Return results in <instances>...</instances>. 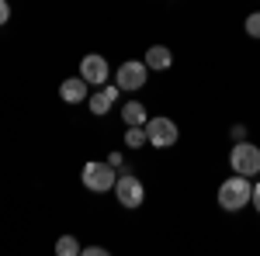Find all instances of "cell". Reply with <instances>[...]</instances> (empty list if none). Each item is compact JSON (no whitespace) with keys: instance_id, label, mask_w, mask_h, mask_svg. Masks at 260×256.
Wrapping results in <instances>:
<instances>
[{"instance_id":"cell-1","label":"cell","mask_w":260,"mask_h":256,"mask_svg":"<svg viewBox=\"0 0 260 256\" xmlns=\"http://www.w3.org/2000/svg\"><path fill=\"white\" fill-rule=\"evenodd\" d=\"M253 197V180L236 173V177L222 180L219 184V208L222 211H243Z\"/></svg>"},{"instance_id":"cell-2","label":"cell","mask_w":260,"mask_h":256,"mask_svg":"<svg viewBox=\"0 0 260 256\" xmlns=\"http://www.w3.org/2000/svg\"><path fill=\"white\" fill-rule=\"evenodd\" d=\"M80 180H83L87 191H94V194H108V191H115L118 170H115L108 159H90V163H83Z\"/></svg>"},{"instance_id":"cell-3","label":"cell","mask_w":260,"mask_h":256,"mask_svg":"<svg viewBox=\"0 0 260 256\" xmlns=\"http://www.w3.org/2000/svg\"><path fill=\"white\" fill-rule=\"evenodd\" d=\"M229 166H233V173H243V177H260V145L246 142V138L233 142Z\"/></svg>"},{"instance_id":"cell-4","label":"cell","mask_w":260,"mask_h":256,"mask_svg":"<svg viewBox=\"0 0 260 256\" xmlns=\"http://www.w3.org/2000/svg\"><path fill=\"white\" fill-rule=\"evenodd\" d=\"M146 135H149V145H153V149H170V145H177L180 128H177V121H174V118L160 115V118L146 121Z\"/></svg>"},{"instance_id":"cell-5","label":"cell","mask_w":260,"mask_h":256,"mask_svg":"<svg viewBox=\"0 0 260 256\" xmlns=\"http://www.w3.org/2000/svg\"><path fill=\"white\" fill-rule=\"evenodd\" d=\"M146 80H149V66L142 59H125L115 69V83H118L125 94H136V90H142L146 87Z\"/></svg>"},{"instance_id":"cell-6","label":"cell","mask_w":260,"mask_h":256,"mask_svg":"<svg viewBox=\"0 0 260 256\" xmlns=\"http://www.w3.org/2000/svg\"><path fill=\"white\" fill-rule=\"evenodd\" d=\"M115 197H118L121 208L136 211L142 201H146V187H142V180L132 177V173H118V180H115Z\"/></svg>"},{"instance_id":"cell-7","label":"cell","mask_w":260,"mask_h":256,"mask_svg":"<svg viewBox=\"0 0 260 256\" xmlns=\"http://www.w3.org/2000/svg\"><path fill=\"white\" fill-rule=\"evenodd\" d=\"M118 94H121L118 83H115V87H111V83H104V87H94V94L87 97V107H90V115H94V118H104V115L115 107Z\"/></svg>"},{"instance_id":"cell-8","label":"cell","mask_w":260,"mask_h":256,"mask_svg":"<svg viewBox=\"0 0 260 256\" xmlns=\"http://www.w3.org/2000/svg\"><path fill=\"white\" fill-rule=\"evenodd\" d=\"M80 77L90 83V87H104L108 77H111V69H108V59L98 56V52H90V56H83L80 59Z\"/></svg>"},{"instance_id":"cell-9","label":"cell","mask_w":260,"mask_h":256,"mask_svg":"<svg viewBox=\"0 0 260 256\" xmlns=\"http://www.w3.org/2000/svg\"><path fill=\"white\" fill-rule=\"evenodd\" d=\"M90 90H94V87H90L80 73H77V77H66L59 83V97L66 100V104H83V100L90 97Z\"/></svg>"},{"instance_id":"cell-10","label":"cell","mask_w":260,"mask_h":256,"mask_svg":"<svg viewBox=\"0 0 260 256\" xmlns=\"http://www.w3.org/2000/svg\"><path fill=\"white\" fill-rule=\"evenodd\" d=\"M142 62H146L153 73H167V69L174 66V52H170L167 45H149L146 56H142Z\"/></svg>"},{"instance_id":"cell-11","label":"cell","mask_w":260,"mask_h":256,"mask_svg":"<svg viewBox=\"0 0 260 256\" xmlns=\"http://www.w3.org/2000/svg\"><path fill=\"white\" fill-rule=\"evenodd\" d=\"M121 121H125V125H146V121H149L146 104H142V100H125V104H121Z\"/></svg>"},{"instance_id":"cell-12","label":"cell","mask_w":260,"mask_h":256,"mask_svg":"<svg viewBox=\"0 0 260 256\" xmlns=\"http://www.w3.org/2000/svg\"><path fill=\"white\" fill-rule=\"evenodd\" d=\"M142 145H149L146 125H125V149H142Z\"/></svg>"},{"instance_id":"cell-13","label":"cell","mask_w":260,"mask_h":256,"mask_svg":"<svg viewBox=\"0 0 260 256\" xmlns=\"http://www.w3.org/2000/svg\"><path fill=\"white\" fill-rule=\"evenodd\" d=\"M80 249H83V246H80L73 236H62L59 242H56V253H59V256H77Z\"/></svg>"},{"instance_id":"cell-14","label":"cell","mask_w":260,"mask_h":256,"mask_svg":"<svg viewBox=\"0 0 260 256\" xmlns=\"http://www.w3.org/2000/svg\"><path fill=\"white\" fill-rule=\"evenodd\" d=\"M243 28H246V35L250 39L260 42V11H253V14H246V21H243Z\"/></svg>"},{"instance_id":"cell-15","label":"cell","mask_w":260,"mask_h":256,"mask_svg":"<svg viewBox=\"0 0 260 256\" xmlns=\"http://www.w3.org/2000/svg\"><path fill=\"white\" fill-rule=\"evenodd\" d=\"M229 138H233V142L246 138V125H233V128H229Z\"/></svg>"},{"instance_id":"cell-16","label":"cell","mask_w":260,"mask_h":256,"mask_svg":"<svg viewBox=\"0 0 260 256\" xmlns=\"http://www.w3.org/2000/svg\"><path fill=\"white\" fill-rule=\"evenodd\" d=\"M7 21H11V4H7V0H0V28H4Z\"/></svg>"},{"instance_id":"cell-17","label":"cell","mask_w":260,"mask_h":256,"mask_svg":"<svg viewBox=\"0 0 260 256\" xmlns=\"http://www.w3.org/2000/svg\"><path fill=\"white\" fill-rule=\"evenodd\" d=\"M80 253L83 256H108V249H104V246H83Z\"/></svg>"},{"instance_id":"cell-18","label":"cell","mask_w":260,"mask_h":256,"mask_svg":"<svg viewBox=\"0 0 260 256\" xmlns=\"http://www.w3.org/2000/svg\"><path fill=\"white\" fill-rule=\"evenodd\" d=\"M250 208H253V211L260 215V180L253 184V197H250Z\"/></svg>"},{"instance_id":"cell-19","label":"cell","mask_w":260,"mask_h":256,"mask_svg":"<svg viewBox=\"0 0 260 256\" xmlns=\"http://www.w3.org/2000/svg\"><path fill=\"white\" fill-rule=\"evenodd\" d=\"M108 163H111V166H115V170H121V149H115V153H111V156H108Z\"/></svg>"}]
</instances>
